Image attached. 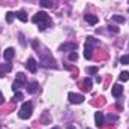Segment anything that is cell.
Returning <instances> with one entry per match:
<instances>
[{
    "mask_svg": "<svg viewBox=\"0 0 129 129\" xmlns=\"http://www.w3.org/2000/svg\"><path fill=\"white\" fill-rule=\"evenodd\" d=\"M33 23L39 24V30H45V27L51 24L50 17H48L47 12H38V14L33 17Z\"/></svg>",
    "mask_w": 129,
    "mask_h": 129,
    "instance_id": "1",
    "label": "cell"
},
{
    "mask_svg": "<svg viewBox=\"0 0 129 129\" xmlns=\"http://www.w3.org/2000/svg\"><path fill=\"white\" fill-rule=\"evenodd\" d=\"M32 111H33L32 102H24L23 107H21V110H20V113H18V117L23 119V120H26V119H29L32 116Z\"/></svg>",
    "mask_w": 129,
    "mask_h": 129,
    "instance_id": "2",
    "label": "cell"
},
{
    "mask_svg": "<svg viewBox=\"0 0 129 129\" xmlns=\"http://www.w3.org/2000/svg\"><path fill=\"white\" fill-rule=\"evenodd\" d=\"M24 84H27V80H26V75L23 74V72H20L18 75H17V81L14 83V86H12V89L17 92L21 86H24Z\"/></svg>",
    "mask_w": 129,
    "mask_h": 129,
    "instance_id": "3",
    "label": "cell"
},
{
    "mask_svg": "<svg viewBox=\"0 0 129 129\" xmlns=\"http://www.w3.org/2000/svg\"><path fill=\"white\" fill-rule=\"evenodd\" d=\"M77 48H78V44L77 42H64V44H62L59 47L60 51H75Z\"/></svg>",
    "mask_w": 129,
    "mask_h": 129,
    "instance_id": "4",
    "label": "cell"
},
{
    "mask_svg": "<svg viewBox=\"0 0 129 129\" xmlns=\"http://www.w3.org/2000/svg\"><path fill=\"white\" fill-rule=\"evenodd\" d=\"M68 99L71 101V104H81L84 101V96L83 95H78V93H69L68 95Z\"/></svg>",
    "mask_w": 129,
    "mask_h": 129,
    "instance_id": "5",
    "label": "cell"
},
{
    "mask_svg": "<svg viewBox=\"0 0 129 129\" xmlns=\"http://www.w3.org/2000/svg\"><path fill=\"white\" fill-rule=\"evenodd\" d=\"M111 93H113V96L114 98H120L122 96V93H123V87H122L120 84H114L113 89H111Z\"/></svg>",
    "mask_w": 129,
    "mask_h": 129,
    "instance_id": "6",
    "label": "cell"
},
{
    "mask_svg": "<svg viewBox=\"0 0 129 129\" xmlns=\"http://www.w3.org/2000/svg\"><path fill=\"white\" fill-rule=\"evenodd\" d=\"M26 68H27L32 74H35V72L38 71V64H36V62H35V59H29L27 63H26Z\"/></svg>",
    "mask_w": 129,
    "mask_h": 129,
    "instance_id": "7",
    "label": "cell"
},
{
    "mask_svg": "<svg viewBox=\"0 0 129 129\" xmlns=\"http://www.w3.org/2000/svg\"><path fill=\"white\" fill-rule=\"evenodd\" d=\"M14 56H15L14 48H6L5 53H3V57H5V60H8V62H11V60L14 59Z\"/></svg>",
    "mask_w": 129,
    "mask_h": 129,
    "instance_id": "8",
    "label": "cell"
},
{
    "mask_svg": "<svg viewBox=\"0 0 129 129\" xmlns=\"http://www.w3.org/2000/svg\"><path fill=\"white\" fill-rule=\"evenodd\" d=\"M95 123H96L98 128H101V126L104 125V116H102V113H101V111L95 114Z\"/></svg>",
    "mask_w": 129,
    "mask_h": 129,
    "instance_id": "9",
    "label": "cell"
},
{
    "mask_svg": "<svg viewBox=\"0 0 129 129\" xmlns=\"http://www.w3.org/2000/svg\"><path fill=\"white\" fill-rule=\"evenodd\" d=\"M86 21H87L90 26H95V24H98L99 20H98V17H95V15H89V14H87V15H86Z\"/></svg>",
    "mask_w": 129,
    "mask_h": 129,
    "instance_id": "10",
    "label": "cell"
},
{
    "mask_svg": "<svg viewBox=\"0 0 129 129\" xmlns=\"http://www.w3.org/2000/svg\"><path fill=\"white\" fill-rule=\"evenodd\" d=\"M15 17H17L20 21H23V23H26V21H27V14H26L24 11H18V12L15 14Z\"/></svg>",
    "mask_w": 129,
    "mask_h": 129,
    "instance_id": "11",
    "label": "cell"
},
{
    "mask_svg": "<svg viewBox=\"0 0 129 129\" xmlns=\"http://www.w3.org/2000/svg\"><path fill=\"white\" fill-rule=\"evenodd\" d=\"M92 86H93V81H92L90 78H86V80H84V83H83L84 90H86V92H89V90L92 89Z\"/></svg>",
    "mask_w": 129,
    "mask_h": 129,
    "instance_id": "12",
    "label": "cell"
},
{
    "mask_svg": "<svg viewBox=\"0 0 129 129\" xmlns=\"http://www.w3.org/2000/svg\"><path fill=\"white\" fill-rule=\"evenodd\" d=\"M38 87H39L38 83H30V84H27V92H29V93H36Z\"/></svg>",
    "mask_w": 129,
    "mask_h": 129,
    "instance_id": "13",
    "label": "cell"
},
{
    "mask_svg": "<svg viewBox=\"0 0 129 129\" xmlns=\"http://www.w3.org/2000/svg\"><path fill=\"white\" fill-rule=\"evenodd\" d=\"M39 5H41L42 8H53V6H54L53 0H39Z\"/></svg>",
    "mask_w": 129,
    "mask_h": 129,
    "instance_id": "14",
    "label": "cell"
},
{
    "mask_svg": "<svg viewBox=\"0 0 129 129\" xmlns=\"http://www.w3.org/2000/svg\"><path fill=\"white\" fill-rule=\"evenodd\" d=\"M84 57H86V59H92V47L89 45V42L86 44V50H84Z\"/></svg>",
    "mask_w": 129,
    "mask_h": 129,
    "instance_id": "15",
    "label": "cell"
},
{
    "mask_svg": "<svg viewBox=\"0 0 129 129\" xmlns=\"http://www.w3.org/2000/svg\"><path fill=\"white\" fill-rule=\"evenodd\" d=\"M119 78H120V81H128V80H129V72H128V71H123V72L120 74V77H119Z\"/></svg>",
    "mask_w": 129,
    "mask_h": 129,
    "instance_id": "16",
    "label": "cell"
},
{
    "mask_svg": "<svg viewBox=\"0 0 129 129\" xmlns=\"http://www.w3.org/2000/svg\"><path fill=\"white\" fill-rule=\"evenodd\" d=\"M11 69H12L11 64H2V66H0V72H2V74H3V72H9Z\"/></svg>",
    "mask_w": 129,
    "mask_h": 129,
    "instance_id": "17",
    "label": "cell"
},
{
    "mask_svg": "<svg viewBox=\"0 0 129 129\" xmlns=\"http://www.w3.org/2000/svg\"><path fill=\"white\" fill-rule=\"evenodd\" d=\"M14 17H15L14 12H8V14H6V21H8V23H12V21H14Z\"/></svg>",
    "mask_w": 129,
    "mask_h": 129,
    "instance_id": "18",
    "label": "cell"
},
{
    "mask_svg": "<svg viewBox=\"0 0 129 129\" xmlns=\"http://www.w3.org/2000/svg\"><path fill=\"white\" fill-rule=\"evenodd\" d=\"M120 63L122 64H129V54L128 56H122V57H120Z\"/></svg>",
    "mask_w": 129,
    "mask_h": 129,
    "instance_id": "19",
    "label": "cell"
},
{
    "mask_svg": "<svg viewBox=\"0 0 129 129\" xmlns=\"http://www.w3.org/2000/svg\"><path fill=\"white\" fill-rule=\"evenodd\" d=\"M113 20L117 21V23H125V17H122V15H114Z\"/></svg>",
    "mask_w": 129,
    "mask_h": 129,
    "instance_id": "20",
    "label": "cell"
},
{
    "mask_svg": "<svg viewBox=\"0 0 129 129\" xmlns=\"http://www.w3.org/2000/svg\"><path fill=\"white\" fill-rule=\"evenodd\" d=\"M96 72H98V68H96V66H90V68H87V74L93 75V74H96Z\"/></svg>",
    "mask_w": 129,
    "mask_h": 129,
    "instance_id": "21",
    "label": "cell"
},
{
    "mask_svg": "<svg viewBox=\"0 0 129 129\" xmlns=\"http://www.w3.org/2000/svg\"><path fill=\"white\" fill-rule=\"evenodd\" d=\"M21 99H23V93H21V92H17V93H15V96H14V99H12V101H15V102H18V101H21Z\"/></svg>",
    "mask_w": 129,
    "mask_h": 129,
    "instance_id": "22",
    "label": "cell"
},
{
    "mask_svg": "<svg viewBox=\"0 0 129 129\" xmlns=\"http://www.w3.org/2000/svg\"><path fill=\"white\" fill-rule=\"evenodd\" d=\"M69 60H72V62H75V60H78V54L72 51V53L69 54Z\"/></svg>",
    "mask_w": 129,
    "mask_h": 129,
    "instance_id": "23",
    "label": "cell"
},
{
    "mask_svg": "<svg viewBox=\"0 0 129 129\" xmlns=\"http://www.w3.org/2000/svg\"><path fill=\"white\" fill-rule=\"evenodd\" d=\"M108 29H110L111 32H114V33H119V29H117V27H113V26H110Z\"/></svg>",
    "mask_w": 129,
    "mask_h": 129,
    "instance_id": "24",
    "label": "cell"
},
{
    "mask_svg": "<svg viewBox=\"0 0 129 129\" xmlns=\"http://www.w3.org/2000/svg\"><path fill=\"white\" fill-rule=\"evenodd\" d=\"M20 39H21V41H20V42H21V45H26V42H24V36H23L21 33H20Z\"/></svg>",
    "mask_w": 129,
    "mask_h": 129,
    "instance_id": "25",
    "label": "cell"
},
{
    "mask_svg": "<svg viewBox=\"0 0 129 129\" xmlns=\"http://www.w3.org/2000/svg\"><path fill=\"white\" fill-rule=\"evenodd\" d=\"M108 120H111V122H113V120H117V116H113V114H111V116H108Z\"/></svg>",
    "mask_w": 129,
    "mask_h": 129,
    "instance_id": "26",
    "label": "cell"
},
{
    "mask_svg": "<svg viewBox=\"0 0 129 129\" xmlns=\"http://www.w3.org/2000/svg\"><path fill=\"white\" fill-rule=\"evenodd\" d=\"M5 102V98H3V95H2V92H0V105Z\"/></svg>",
    "mask_w": 129,
    "mask_h": 129,
    "instance_id": "27",
    "label": "cell"
},
{
    "mask_svg": "<svg viewBox=\"0 0 129 129\" xmlns=\"http://www.w3.org/2000/svg\"><path fill=\"white\" fill-rule=\"evenodd\" d=\"M66 129H75V126H72V125H69V126H68Z\"/></svg>",
    "mask_w": 129,
    "mask_h": 129,
    "instance_id": "28",
    "label": "cell"
},
{
    "mask_svg": "<svg viewBox=\"0 0 129 129\" xmlns=\"http://www.w3.org/2000/svg\"><path fill=\"white\" fill-rule=\"evenodd\" d=\"M0 77H2V72H0Z\"/></svg>",
    "mask_w": 129,
    "mask_h": 129,
    "instance_id": "29",
    "label": "cell"
},
{
    "mask_svg": "<svg viewBox=\"0 0 129 129\" xmlns=\"http://www.w3.org/2000/svg\"><path fill=\"white\" fill-rule=\"evenodd\" d=\"M53 129H57V128H53Z\"/></svg>",
    "mask_w": 129,
    "mask_h": 129,
    "instance_id": "30",
    "label": "cell"
}]
</instances>
